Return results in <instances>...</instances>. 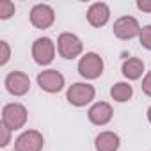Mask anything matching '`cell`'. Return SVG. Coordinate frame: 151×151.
<instances>
[{
    "label": "cell",
    "mask_w": 151,
    "mask_h": 151,
    "mask_svg": "<svg viewBox=\"0 0 151 151\" xmlns=\"http://www.w3.org/2000/svg\"><path fill=\"white\" fill-rule=\"evenodd\" d=\"M27 123V109L22 103H9L2 110V124L9 130H20Z\"/></svg>",
    "instance_id": "cell-1"
},
{
    "label": "cell",
    "mask_w": 151,
    "mask_h": 151,
    "mask_svg": "<svg viewBox=\"0 0 151 151\" xmlns=\"http://www.w3.org/2000/svg\"><path fill=\"white\" fill-rule=\"evenodd\" d=\"M94 94H96V91H94V87H93L91 84L77 82V84H73V86L68 89L66 98H68V101H69L71 105H75V107H84V105H87V103H91V101L94 100Z\"/></svg>",
    "instance_id": "cell-2"
},
{
    "label": "cell",
    "mask_w": 151,
    "mask_h": 151,
    "mask_svg": "<svg viewBox=\"0 0 151 151\" xmlns=\"http://www.w3.org/2000/svg\"><path fill=\"white\" fill-rule=\"evenodd\" d=\"M78 73L84 78H89V80L98 78L103 73V59L94 52L86 53L78 62Z\"/></svg>",
    "instance_id": "cell-3"
},
{
    "label": "cell",
    "mask_w": 151,
    "mask_h": 151,
    "mask_svg": "<svg viewBox=\"0 0 151 151\" xmlns=\"http://www.w3.org/2000/svg\"><path fill=\"white\" fill-rule=\"evenodd\" d=\"M57 48H59L60 57L75 59V57H78L82 53V41L71 32H64L57 39Z\"/></svg>",
    "instance_id": "cell-4"
},
{
    "label": "cell",
    "mask_w": 151,
    "mask_h": 151,
    "mask_svg": "<svg viewBox=\"0 0 151 151\" xmlns=\"http://www.w3.org/2000/svg\"><path fill=\"white\" fill-rule=\"evenodd\" d=\"M55 55V45L50 37H39L34 41L32 45V57L37 64L41 66H48L53 60Z\"/></svg>",
    "instance_id": "cell-5"
},
{
    "label": "cell",
    "mask_w": 151,
    "mask_h": 151,
    "mask_svg": "<svg viewBox=\"0 0 151 151\" xmlns=\"http://www.w3.org/2000/svg\"><path fill=\"white\" fill-rule=\"evenodd\" d=\"M43 144H45V139L37 130H27L16 139L14 151H41Z\"/></svg>",
    "instance_id": "cell-6"
},
{
    "label": "cell",
    "mask_w": 151,
    "mask_h": 151,
    "mask_svg": "<svg viewBox=\"0 0 151 151\" xmlns=\"http://www.w3.org/2000/svg\"><path fill=\"white\" fill-rule=\"evenodd\" d=\"M37 86L46 93H59L64 87V77L57 69H46L37 75Z\"/></svg>",
    "instance_id": "cell-7"
},
{
    "label": "cell",
    "mask_w": 151,
    "mask_h": 151,
    "mask_svg": "<svg viewBox=\"0 0 151 151\" xmlns=\"http://www.w3.org/2000/svg\"><path fill=\"white\" fill-rule=\"evenodd\" d=\"M114 34L119 39H133L140 34V25L133 16H121L114 23Z\"/></svg>",
    "instance_id": "cell-8"
},
{
    "label": "cell",
    "mask_w": 151,
    "mask_h": 151,
    "mask_svg": "<svg viewBox=\"0 0 151 151\" xmlns=\"http://www.w3.org/2000/svg\"><path fill=\"white\" fill-rule=\"evenodd\" d=\"M6 87L11 94L14 96H23L30 89V80L25 73L22 71H11L6 77Z\"/></svg>",
    "instance_id": "cell-9"
},
{
    "label": "cell",
    "mask_w": 151,
    "mask_h": 151,
    "mask_svg": "<svg viewBox=\"0 0 151 151\" xmlns=\"http://www.w3.org/2000/svg\"><path fill=\"white\" fill-rule=\"evenodd\" d=\"M55 20V13L46 4H37L30 11V23L36 29H48Z\"/></svg>",
    "instance_id": "cell-10"
},
{
    "label": "cell",
    "mask_w": 151,
    "mask_h": 151,
    "mask_svg": "<svg viewBox=\"0 0 151 151\" xmlns=\"http://www.w3.org/2000/svg\"><path fill=\"white\" fill-rule=\"evenodd\" d=\"M112 107L109 105V103H105V101H100V103H94L91 109H89V112H87V116H89V121L93 123V124H98V126H103V124H107L110 119H112Z\"/></svg>",
    "instance_id": "cell-11"
},
{
    "label": "cell",
    "mask_w": 151,
    "mask_h": 151,
    "mask_svg": "<svg viewBox=\"0 0 151 151\" xmlns=\"http://www.w3.org/2000/svg\"><path fill=\"white\" fill-rule=\"evenodd\" d=\"M110 18V9L107 4L103 2H96L89 7L87 11V22L93 25V27H103Z\"/></svg>",
    "instance_id": "cell-12"
},
{
    "label": "cell",
    "mask_w": 151,
    "mask_h": 151,
    "mask_svg": "<svg viewBox=\"0 0 151 151\" xmlns=\"http://www.w3.org/2000/svg\"><path fill=\"white\" fill-rule=\"evenodd\" d=\"M119 135L114 133V132H101L98 137H96V151H117L119 149Z\"/></svg>",
    "instance_id": "cell-13"
},
{
    "label": "cell",
    "mask_w": 151,
    "mask_h": 151,
    "mask_svg": "<svg viewBox=\"0 0 151 151\" xmlns=\"http://www.w3.org/2000/svg\"><path fill=\"white\" fill-rule=\"evenodd\" d=\"M142 71H144V62L139 57H130L123 62V75L130 80H137L142 77Z\"/></svg>",
    "instance_id": "cell-14"
},
{
    "label": "cell",
    "mask_w": 151,
    "mask_h": 151,
    "mask_svg": "<svg viewBox=\"0 0 151 151\" xmlns=\"http://www.w3.org/2000/svg\"><path fill=\"white\" fill-rule=\"evenodd\" d=\"M110 96H112V100H116V101H119V103L128 101V100L133 96V87H132L130 84H126V82H119V84L112 86Z\"/></svg>",
    "instance_id": "cell-15"
},
{
    "label": "cell",
    "mask_w": 151,
    "mask_h": 151,
    "mask_svg": "<svg viewBox=\"0 0 151 151\" xmlns=\"http://www.w3.org/2000/svg\"><path fill=\"white\" fill-rule=\"evenodd\" d=\"M14 4L11 0H0V18L2 20H7L14 14Z\"/></svg>",
    "instance_id": "cell-16"
},
{
    "label": "cell",
    "mask_w": 151,
    "mask_h": 151,
    "mask_svg": "<svg viewBox=\"0 0 151 151\" xmlns=\"http://www.w3.org/2000/svg\"><path fill=\"white\" fill-rule=\"evenodd\" d=\"M139 39H140V45H142L146 50H151V25H146V27L140 29Z\"/></svg>",
    "instance_id": "cell-17"
},
{
    "label": "cell",
    "mask_w": 151,
    "mask_h": 151,
    "mask_svg": "<svg viewBox=\"0 0 151 151\" xmlns=\"http://www.w3.org/2000/svg\"><path fill=\"white\" fill-rule=\"evenodd\" d=\"M0 135H2V139H0V146L6 147L9 144V140H11V130L2 124V128H0Z\"/></svg>",
    "instance_id": "cell-18"
},
{
    "label": "cell",
    "mask_w": 151,
    "mask_h": 151,
    "mask_svg": "<svg viewBox=\"0 0 151 151\" xmlns=\"http://www.w3.org/2000/svg\"><path fill=\"white\" fill-rule=\"evenodd\" d=\"M0 48H2V59H0V64H6L7 60H9V53H11V50H9V45L6 43V41H0Z\"/></svg>",
    "instance_id": "cell-19"
},
{
    "label": "cell",
    "mask_w": 151,
    "mask_h": 151,
    "mask_svg": "<svg viewBox=\"0 0 151 151\" xmlns=\"http://www.w3.org/2000/svg\"><path fill=\"white\" fill-rule=\"evenodd\" d=\"M142 91H144V94L151 96V71L146 75L144 80H142Z\"/></svg>",
    "instance_id": "cell-20"
},
{
    "label": "cell",
    "mask_w": 151,
    "mask_h": 151,
    "mask_svg": "<svg viewBox=\"0 0 151 151\" xmlns=\"http://www.w3.org/2000/svg\"><path fill=\"white\" fill-rule=\"evenodd\" d=\"M137 7L144 13H151V0H137Z\"/></svg>",
    "instance_id": "cell-21"
},
{
    "label": "cell",
    "mask_w": 151,
    "mask_h": 151,
    "mask_svg": "<svg viewBox=\"0 0 151 151\" xmlns=\"http://www.w3.org/2000/svg\"><path fill=\"white\" fill-rule=\"evenodd\" d=\"M147 121H149V123H151V107H149V109H147Z\"/></svg>",
    "instance_id": "cell-22"
}]
</instances>
